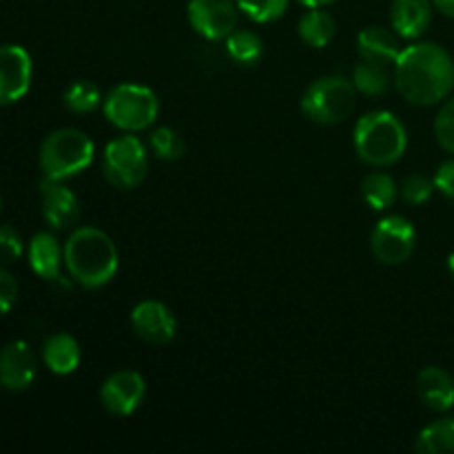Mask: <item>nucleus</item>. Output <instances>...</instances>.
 I'll use <instances>...</instances> for the list:
<instances>
[{"label":"nucleus","mask_w":454,"mask_h":454,"mask_svg":"<svg viewBox=\"0 0 454 454\" xmlns=\"http://www.w3.org/2000/svg\"><path fill=\"white\" fill-rule=\"evenodd\" d=\"M395 87L415 106H433L454 89V60L437 43H415L395 62Z\"/></svg>","instance_id":"obj_1"},{"label":"nucleus","mask_w":454,"mask_h":454,"mask_svg":"<svg viewBox=\"0 0 454 454\" xmlns=\"http://www.w3.org/2000/svg\"><path fill=\"white\" fill-rule=\"evenodd\" d=\"M65 266L84 288H100L118 273V248L105 231L80 226L65 242Z\"/></svg>","instance_id":"obj_2"},{"label":"nucleus","mask_w":454,"mask_h":454,"mask_svg":"<svg viewBox=\"0 0 454 454\" xmlns=\"http://www.w3.org/2000/svg\"><path fill=\"white\" fill-rule=\"evenodd\" d=\"M355 151L371 167H390L406 153L408 131L390 111H371L355 124Z\"/></svg>","instance_id":"obj_3"},{"label":"nucleus","mask_w":454,"mask_h":454,"mask_svg":"<svg viewBox=\"0 0 454 454\" xmlns=\"http://www.w3.org/2000/svg\"><path fill=\"white\" fill-rule=\"evenodd\" d=\"M91 137L80 129H58L44 137L40 146V168L49 180H67L93 162Z\"/></svg>","instance_id":"obj_4"},{"label":"nucleus","mask_w":454,"mask_h":454,"mask_svg":"<svg viewBox=\"0 0 454 454\" xmlns=\"http://www.w3.org/2000/svg\"><path fill=\"white\" fill-rule=\"evenodd\" d=\"M102 109H105L106 120L120 131L136 133L145 131L155 122L160 102L149 87L124 82L106 93V98L102 100Z\"/></svg>","instance_id":"obj_5"},{"label":"nucleus","mask_w":454,"mask_h":454,"mask_svg":"<svg viewBox=\"0 0 454 454\" xmlns=\"http://www.w3.org/2000/svg\"><path fill=\"white\" fill-rule=\"evenodd\" d=\"M355 100H357V89L353 80L344 75H324L306 89L301 98V111L313 122L331 127L350 118L355 111Z\"/></svg>","instance_id":"obj_6"},{"label":"nucleus","mask_w":454,"mask_h":454,"mask_svg":"<svg viewBox=\"0 0 454 454\" xmlns=\"http://www.w3.org/2000/svg\"><path fill=\"white\" fill-rule=\"evenodd\" d=\"M149 171V155L136 136H118L106 145L102 173L115 189H136Z\"/></svg>","instance_id":"obj_7"},{"label":"nucleus","mask_w":454,"mask_h":454,"mask_svg":"<svg viewBox=\"0 0 454 454\" xmlns=\"http://www.w3.org/2000/svg\"><path fill=\"white\" fill-rule=\"evenodd\" d=\"M415 226L402 215H388L377 222L371 233V251L381 264L399 266L411 260L415 251Z\"/></svg>","instance_id":"obj_8"},{"label":"nucleus","mask_w":454,"mask_h":454,"mask_svg":"<svg viewBox=\"0 0 454 454\" xmlns=\"http://www.w3.org/2000/svg\"><path fill=\"white\" fill-rule=\"evenodd\" d=\"M239 7L235 0H189L186 18L207 40H226L238 29Z\"/></svg>","instance_id":"obj_9"},{"label":"nucleus","mask_w":454,"mask_h":454,"mask_svg":"<svg viewBox=\"0 0 454 454\" xmlns=\"http://www.w3.org/2000/svg\"><path fill=\"white\" fill-rule=\"evenodd\" d=\"M146 395L145 377L136 371H118L100 386V403L106 412L129 417L137 411Z\"/></svg>","instance_id":"obj_10"},{"label":"nucleus","mask_w":454,"mask_h":454,"mask_svg":"<svg viewBox=\"0 0 454 454\" xmlns=\"http://www.w3.org/2000/svg\"><path fill=\"white\" fill-rule=\"evenodd\" d=\"M31 84V56L20 44L0 47V106L20 100Z\"/></svg>","instance_id":"obj_11"},{"label":"nucleus","mask_w":454,"mask_h":454,"mask_svg":"<svg viewBox=\"0 0 454 454\" xmlns=\"http://www.w3.org/2000/svg\"><path fill=\"white\" fill-rule=\"evenodd\" d=\"M131 328L142 341L153 346H164L173 341L177 331V322L168 306L162 301L146 300L133 306L131 310Z\"/></svg>","instance_id":"obj_12"},{"label":"nucleus","mask_w":454,"mask_h":454,"mask_svg":"<svg viewBox=\"0 0 454 454\" xmlns=\"http://www.w3.org/2000/svg\"><path fill=\"white\" fill-rule=\"evenodd\" d=\"M35 364L34 350L27 341H9L0 350V386L12 393H22L29 388L35 380Z\"/></svg>","instance_id":"obj_13"},{"label":"nucleus","mask_w":454,"mask_h":454,"mask_svg":"<svg viewBox=\"0 0 454 454\" xmlns=\"http://www.w3.org/2000/svg\"><path fill=\"white\" fill-rule=\"evenodd\" d=\"M40 198H43V215L51 229L67 231L78 224L80 202L74 191L62 184V180L44 177L40 182Z\"/></svg>","instance_id":"obj_14"},{"label":"nucleus","mask_w":454,"mask_h":454,"mask_svg":"<svg viewBox=\"0 0 454 454\" xmlns=\"http://www.w3.org/2000/svg\"><path fill=\"white\" fill-rule=\"evenodd\" d=\"M433 0H393L390 25L399 38L417 40L433 22Z\"/></svg>","instance_id":"obj_15"},{"label":"nucleus","mask_w":454,"mask_h":454,"mask_svg":"<svg viewBox=\"0 0 454 454\" xmlns=\"http://www.w3.org/2000/svg\"><path fill=\"white\" fill-rule=\"evenodd\" d=\"M417 397L428 411L446 412L454 406V377L446 368L428 366L417 375Z\"/></svg>","instance_id":"obj_16"},{"label":"nucleus","mask_w":454,"mask_h":454,"mask_svg":"<svg viewBox=\"0 0 454 454\" xmlns=\"http://www.w3.org/2000/svg\"><path fill=\"white\" fill-rule=\"evenodd\" d=\"M357 51L362 60L372 62V65L395 67L402 53V44L395 31L386 27H366L357 35Z\"/></svg>","instance_id":"obj_17"},{"label":"nucleus","mask_w":454,"mask_h":454,"mask_svg":"<svg viewBox=\"0 0 454 454\" xmlns=\"http://www.w3.org/2000/svg\"><path fill=\"white\" fill-rule=\"evenodd\" d=\"M29 266L38 278L56 282L60 279V266L65 262V248H60L51 233H35L29 242Z\"/></svg>","instance_id":"obj_18"},{"label":"nucleus","mask_w":454,"mask_h":454,"mask_svg":"<svg viewBox=\"0 0 454 454\" xmlns=\"http://www.w3.org/2000/svg\"><path fill=\"white\" fill-rule=\"evenodd\" d=\"M44 366L56 375H71L80 366V346L67 333H56L43 346Z\"/></svg>","instance_id":"obj_19"},{"label":"nucleus","mask_w":454,"mask_h":454,"mask_svg":"<svg viewBox=\"0 0 454 454\" xmlns=\"http://www.w3.org/2000/svg\"><path fill=\"white\" fill-rule=\"evenodd\" d=\"M337 22L335 18L328 12H324V7H310L304 16L297 22V34L304 40L309 47L322 49L335 38Z\"/></svg>","instance_id":"obj_20"},{"label":"nucleus","mask_w":454,"mask_h":454,"mask_svg":"<svg viewBox=\"0 0 454 454\" xmlns=\"http://www.w3.org/2000/svg\"><path fill=\"white\" fill-rule=\"evenodd\" d=\"M226 53H229L235 65L253 67L264 56V43H262V38L255 31L235 29L226 38Z\"/></svg>","instance_id":"obj_21"},{"label":"nucleus","mask_w":454,"mask_h":454,"mask_svg":"<svg viewBox=\"0 0 454 454\" xmlns=\"http://www.w3.org/2000/svg\"><path fill=\"white\" fill-rule=\"evenodd\" d=\"M397 193V184L388 173H368L362 180V198L372 211H384L393 207Z\"/></svg>","instance_id":"obj_22"},{"label":"nucleus","mask_w":454,"mask_h":454,"mask_svg":"<svg viewBox=\"0 0 454 454\" xmlns=\"http://www.w3.org/2000/svg\"><path fill=\"white\" fill-rule=\"evenodd\" d=\"M390 82H395V78L390 75L388 67L372 65V62L362 60L353 69V84L359 93H364V96H384V93H388Z\"/></svg>","instance_id":"obj_23"},{"label":"nucleus","mask_w":454,"mask_h":454,"mask_svg":"<svg viewBox=\"0 0 454 454\" xmlns=\"http://www.w3.org/2000/svg\"><path fill=\"white\" fill-rule=\"evenodd\" d=\"M415 448L421 454H454V419H439L426 426Z\"/></svg>","instance_id":"obj_24"},{"label":"nucleus","mask_w":454,"mask_h":454,"mask_svg":"<svg viewBox=\"0 0 454 454\" xmlns=\"http://www.w3.org/2000/svg\"><path fill=\"white\" fill-rule=\"evenodd\" d=\"M62 102L74 114H91L102 105V93L98 84L89 82V80H75L62 93Z\"/></svg>","instance_id":"obj_25"},{"label":"nucleus","mask_w":454,"mask_h":454,"mask_svg":"<svg viewBox=\"0 0 454 454\" xmlns=\"http://www.w3.org/2000/svg\"><path fill=\"white\" fill-rule=\"evenodd\" d=\"M149 145H151V151L155 153V158L167 160V162L180 160L186 151L182 136L177 131H173L171 127L153 129L149 136Z\"/></svg>","instance_id":"obj_26"},{"label":"nucleus","mask_w":454,"mask_h":454,"mask_svg":"<svg viewBox=\"0 0 454 454\" xmlns=\"http://www.w3.org/2000/svg\"><path fill=\"white\" fill-rule=\"evenodd\" d=\"M239 12L253 22H273L282 18L288 9V0H235Z\"/></svg>","instance_id":"obj_27"},{"label":"nucleus","mask_w":454,"mask_h":454,"mask_svg":"<svg viewBox=\"0 0 454 454\" xmlns=\"http://www.w3.org/2000/svg\"><path fill=\"white\" fill-rule=\"evenodd\" d=\"M437 191L434 186V177L424 176V173H412L399 186V195L406 204H412V207H419V204L428 202L433 198V193Z\"/></svg>","instance_id":"obj_28"},{"label":"nucleus","mask_w":454,"mask_h":454,"mask_svg":"<svg viewBox=\"0 0 454 454\" xmlns=\"http://www.w3.org/2000/svg\"><path fill=\"white\" fill-rule=\"evenodd\" d=\"M434 137L443 151L454 155V98L443 102L437 118H434Z\"/></svg>","instance_id":"obj_29"},{"label":"nucleus","mask_w":454,"mask_h":454,"mask_svg":"<svg viewBox=\"0 0 454 454\" xmlns=\"http://www.w3.org/2000/svg\"><path fill=\"white\" fill-rule=\"evenodd\" d=\"M22 251V238L18 235L16 229L12 226H0V262L4 264H12V262L20 260Z\"/></svg>","instance_id":"obj_30"},{"label":"nucleus","mask_w":454,"mask_h":454,"mask_svg":"<svg viewBox=\"0 0 454 454\" xmlns=\"http://www.w3.org/2000/svg\"><path fill=\"white\" fill-rule=\"evenodd\" d=\"M18 300V282L9 270L0 266V315L9 313Z\"/></svg>","instance_id":"obj_31"},{"label":"nucleus","mask_w":454,"mask_h":454,"mask_svg":"<svg viewBox=\"0 0 454 454\" xmlns=\"http://www.w3.org/2000/svg\"><path fill=\"white\" fill-rule=\"evenodd\" d=\"M434 186L442 195H446L448 200L454 202V160H448L434 173Z\"/></svg>","instance_id":"obj_32"},{"label":"nucleus","mask_w":454,"mask_h":454,"mask_svg":"<svg viewBox=\"0 0 454 454\" xmlns=\"http://www.w3.org/2000/svg\"><path fill=\"white\" fill-rule=\"evenodd\" d=\"M433 4L437 12L443 13V16L454 18V0H433Z\"/></svg>","instance_id":"obj_33"},{"label":"nucleus","mask_w":454,"mask_h":454,"mask_svg":"<svg viewBox=\"0 0 454 454\" xmlns=\"http://www.w3.org/2000/svg\"><path fill=\"white\" fill-rule=\"evenodd\" d=\"M297 3H301L304 7H326V4H333L337 3V0H297Z\"/></svg>","instance_id":"obj_34"},{"label":"nucleus","mask_w":454,"mask_h":454,"mask_svg":"<svg viewBox=\"0 0 454 454\" xmlns=\"http://www.w3.org/2000/svg\"><path fill=\"white\" fill-rule=\"evenodd\" d=\"M448 270H450V275L454 278V253L450 257H448Z\"/></svg>","instance_id":"obj_35"},{"label":"nucleus","mask_w":454,"mask_h":454,"mask_svg":"<svg viewBox=\"0 0 454 454\" xmlns=\"http://www.w3.org/2000/svg\"><path fill=\"white\" fill-rule=\"evenodd\" d=\"M0 211H3V200H0Z\"/></svg>","instance_id":"obj_36"}]
</instances>
